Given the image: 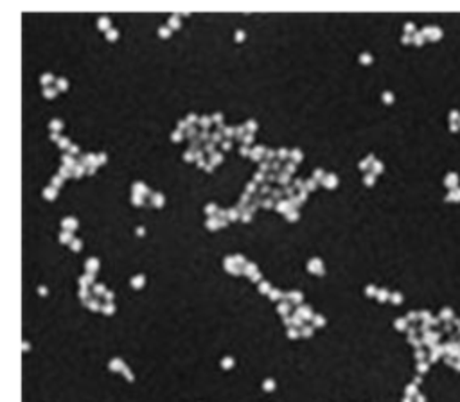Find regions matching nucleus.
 Returning <instances> with one entry per match:
<instances>
[{"label": "nucleus", "mask_w": 460, "mask_h": 402, "mask_svg": "<svg viewBox=\"0 0 460 402\" xmlns=\"http://www.w3.org/2000/svg\"><path fill=\"white\" fill-rule=\"evenodd\" d=\"M245 129H247V126H238V127H236V135H238V139H239V141H243V133H245Z\"/></svg>", "instance_id": "9b49d317"}, {"label": "nucleus", "mask_w": 460, "mask_h": 402, "mask_svg": "<svg viewBox=\"0 0 460 402\" xmlns=\"http://www.w3.org/2000/svg\"><path fill=\"white\" fill-rule=\"evenodd\" d=\"M171 139H173V141H177V143H179V141H180V139H182V131H175V133H173V135H171Z\"/></svg>", "instance_id": "5701e85b"}, {"label": "nucleus", "mask_w": 460, "mask_h": 402, "mask_svg": "<svg viewBox=\"0 0 460 402\" xmlns=\"http://www.w3.org/2000/svg\"><path fill=\"white\" fill-rule=\"evenodd\" d=\"M53 141H58V143L62 141V139H60V135H58V133H53Z\"/></svg>", "instance_id": "a18cd8bd"}, {"label": "nucleus", "mask_w": 460, "mask_h": 402, "mask_svg": "<svg viewBox=\"0 0 460 402\" xmlns=\"http://www.w3.org/2000/svg\"><path fill=\"white\" fill-rule=\"evenodd\" d=\"M255 127H257V124H255L254 120H250V122L247 124V129H250V131H255Z\"/></svg>", "instance_id": "cd10ccee"}, {"label": "nucleus", "mask_w": 460, "mask_h": 402, "mask_svg": "<svg viewBox=\"0 0 460 402\" xmlns=\"http://www.w3.org/2000/svg\"><path fill=\"white\" fill-rule=\"evenodd\" d=\"M305 189H317V182H315V180L305 182Z\"/></svg>", "instance_id": "4be33fe9"}, {"label": "nucleus", "mask_w": 460, "mask_h": 402, "mask_svg": "<svg viewBox=\"0 0 460 402\" xmlns=\"http://www.w3.org/2000/svg\"><path fill=\"white\" fill-rule=\"evenodd\" d=\"M198 139H200V141H204V144H205V143H209V139H211L209 129H202V131H200V135H198Z\"/></svg>", "instance_id": "0eeeda50"}, {"label": "nucleus", "mask_w": 460, "mask_h": 402, "mask_svg": "<svg viewBox=\"0 0 460 402\" xmlns=\"http://www.w3.org/2000/svg\"><path fill=\"white\" fill-rule=\"evenodd\" d=\"M289 155H291V153H288L286 150H280V152L277 153V160H288Z\"/></svg>", "instance_id": "f8f14e48"}, {"label": "nucleus", "mask_w": 460, "mask_h": 402, "mask_svg": "<svg viewBox=\"0 0 460 402\" xmlns=\"http://www.w3.org/2000/svg\"><path fill=\"white\" fill-rule=\"evenodd\" d=\"M53 184H54V185H62V178H60V176H54V178H53Z\"/></svg>", "instance_id": "a19ab883"}, {"label": "nucleus", "mask_w": 460, "mask_h": 402, "mask_svg": "<svg viewBox=\"0 0 460 402\" xmlns=\"http://www.w3.org/2000/svg\"><path fill=\"white\" fill-rule=\"evenodd\" d=\"M69 152H71V155H78V153H79V148H78V146H71Z\"/></svg>", "instance_id": "2f4dec72"}, {"label": "nucleus", "mask_w": 460, "mask_h": 402, "mask_svg": "<svg viewBox=\"0 0 460 402\" xmlns=\"http://www.w3.org/2000/svg\"><path fill=\"white\" fill-rule=\"evenodd\" d=\"M223 162V155L222 153H213L211 155V164L214 166V164H222Z\"/></svg>", "instance_id": "423d86ee"}, {"label": "nucleus", "mask_w": 460, "mask_h": 402, "mask_svg": "<svg viewBox=\"0 0 460 402\" xmlns=\"http://www.w3.org/2000/svg\"><path fill=\"white\" fill-rule=\"evenodd\" d=\"M211 117H202L198 122H200V126H202V129H209V126H211Z\"/></svg>", "instance_id": "6e6552de"}, {"label": "nucleus", "mask_w": 460, "mask_h": 402, "mask_svg": "<svg viewBox=\"0 0 460 402\" xmlns=\"http://www.w3.org/2000/svg\"><path fill=\"white\" fill-rule=\"evenodd\" d=\"M56 85H60V90H65V88H67V81H65V79H58Z\"/></svg>", "instance_id": "bb28decb"}, {"label": "nucleus", "mask_w": 460, "mask_h": 402, "mask_svg": "<svg viewBox=\"0 0 460 402\" xmlns=\"http://www.w3.org/2000/svg\"><path fill=\"white\" fill-rule=\"evenodd\" d=\"M284 193L291 196V194H293V187H291V185H286V187H284Z\"/></svg>", "instance_id": "58836bf2"}, {"label": "nucleus", "mask_w": 460, "mask_h": 402, "mask_svg": "<svg viewBox=\"0 0 460 402\" xmlns=\"http://www.w3.org/2000/svg\"><path fill=\"white\" fill-rule=\"evenodd\" d=\"M85 169H87L85 166H78L76 169H72V173H74V176H78V178H79V176L85 173Z\"/></svg>", "instance_id": "4468645a"}, {"label": "nucleus", "mask_w": 460, "mask_h": 402, "mask_svg": "<svg viewBox=\"0 0 460 402\" xmlns=\"http://www.w3.org/2000/svg\"><path fill=\"white\" fill-rule=\"evenodd\" d=\"M63 166H67V168L74 169V166H76V160H74V157H72V155H65V157H63Z\"/></svg>", "instance_id": "7ed1b4c3"}, {"label": "nucleus", "mask_w": 460, "mask_h": 402, "mask_svg": "<svg viewBox=\"0 0 460 402\" xmlns=\"http://www.w3.org/2000/svg\"><path fill=\"white\" fill-rule=\"evenodd\" d=\"M289 159L293 160V162H300L302 160V153L298 152V150H295V152H291V155H289Z\"/></svg>", "instance_id": "9d476101"}, {"label": "nucleus", "mask_w": 460, "mask_h": 402, "mask_svg": "<svg viewBox=\"0 0 460 402\" xmlns=\"http://www.w3.org/2000/svg\"><path fill=\"white\" fill-rule=\"evenodd\" d=\"M239 152H241V155H243V157H245V155H248V148H247V146H243Z\"/></svg>", "instance_id": "79ce46f5"}, {"label": "nucleus", "mask_w": 460, "mask_h": 402, "mask_svg": "<svg viewBox=\"0 0 460 402\" xmlns=\"http://www.w3.org/2000/svg\"><path fill=\"white\" fill-rule=\"evenodd\" d=\"M232 148V141H223V150H230Z\"/></svg>", "instance_id": "f704fd0d"}, {"label": "nucleus", "mask_w": 460, "mask_h": 402, "mask_svg": "<svg viewBox=\"0 0 460 402\" xmlns=\"http://www.w3.org/2000/svg\"><path fill=\"white\" fill-rule=\"evenodd\" d=\"M161 35H163V37H168V35H170V31H168V28H163V31H161Z\"/></svg>", "instance_id": "37998d69"}, {"label": "nucleus", "mask_w": 460, "mask_h": 402, "mask_svg": "<svg viewBox=\"0 0 460 402\" xmlns=\"http://www.w3.org/2000/svg\"><path fill=\"white\" fill-rule=\"evenodd\" d=\"M184 159H186L188 162H191V160H195L197 157H195V153H193V152H186V153H184Z\"/></svg>", "instance_id": "412c9836"}, {"label": "nucleus", "mask_w": 460, "mask_h": 402, "mask_svg": "<svg viewBox=\"0 0 460 402\" xmlns=\"http://www.w3.org/2000/svg\"><path fill=\"white\" fill-rule=\"evenodd\" d=\"M60 173H62V176H65V178H67V176H71V175H72V169H71V168H67V166H63V168L60 169Z\"/></svg>", "instance_id": "a211bd4d"}, {"label": "nucleus", "mask_w": 460, "mask_h": 402, "mask_svg": "<svg viewBox=\"0 0 460 402\" xmlns=\"http://www.w3.org/2000/svg\"><path fill=\"white\" fill-rule=\"evenodd\" d=\"M273 203H272V200H264V207H272Z\"/></svg>", "instance_id": "49530a36"}, {"label": "nucleus", "mask_w": 460, "mask_h": 402, "mask_svg": "<svg viewBox=\"0 0 460 402\" xmlns=\"http://www.w3.org/2000/svg\"><path fill=\"white\" fill-rule=\"evenodd\" d=\"M261 193H263V194H268V193H272L270 185H268V184H263V185H261Z\"/></svg>", "instance_id": "a878e982"}, {"label": "nucleus", "mask_w": 460, "mask_h": 402, "mask_svg": "<svg viewBox=\"0 0 460 402\" xmlns=\"http://www.w3.org/2000/svg\"><path fill=\"white\" fill-rule=\"evenodd\" d=\"M324 182H326V185L333 187V185L337 184V176H335V175H331V176H326V180H324Z\"/></svg>", "instance_id": "2eb2a0df"}, {"label": "nucleus", "mask_w": 460, "mask_h": 402, "mask_svg": "<svg viewBox=\"0 0 460 402\" xmlns=\"http://www.w3.org/2000/svg\"><path fill=\"white\" fill-rule=\"evenodd\" d=\"M284 171L288 173V175H291V173H295V162H288L286 166H284Z\"/></svg>", "instance_id": "ddd939ff"}, {"label": "nucleus", "mask_w": 460, "mask_h": 402, "mask_svg": "<svg viewBox=\"0 0 460 402\" xmlns=\"http://www.w3.org/2000/svg\"><path fill=\"white\" fill-rule=\"evenodd\" d=\"M252 143H254V137H252V135L243 137V144H245V146H248V144H252Z\"/></svg>", "instance_id": "b1692460"}, {"label": "nucleus", "mask_w": 460, "mask_h": 402, "mask_svg": "<svg viewBox=\"0 0 460 402\" xmlns=\"http://www.w3.org/2000/svg\"><path fill=\"white\" fill-rule=\"evenodd\" d=\"M280 194H282L280 189H273V191H272V196H273V198H280Z\"/></svg>", "instance_id": "72a5a7b5"}, {"label": "nucleus", "mask_w": 460, "mask_h": 402, "mask_svg": "<svg viewBox=\"0 0 460 402\" xmlns=\"http://www.w3.org/2000/svg\"><path fill=\"white\" fill-rule=\"evenodd\" d=\"M204 152H205V153H211V155H213V153H216V144H214L213 141L205 143V144H204Z\"/></svg>", "instance_id": "20e7f679"}, {"label": "nucleus", "mask_w": 460, "mask_h": 402, "mask_svg": "<svg viewBox=\"0 0 460 402\" xmlns=\"http://www.w3.org/2000/svg\"><path fill=\"white\" fill-rule=\"evenodd\" d=\"M247 191H248V193H254V191H255V184H254V182H250V184L247 185Z\"/></svg>", "instance_id": "e433bc0d"}, {"label": "nucleus", "mask_w": 460, "mask_h": 402, "mask_svg": "<svg viewBox=\"0 0 460 402\" xmlns=\"http://www.w3.org/2000/svg\"><path fill=\"white\" fill-rule=\"evenodd\" d=\"M266 180L275 182V180H279V175H266Z\"/></svg>", "instance_id": "473e14b6"}, {"label": "nucleus", "mask_w": 460, "mask_h": 402, "mask_svg": "<svg viewBox=\"0 0 460 402\" xmlns=\"http://www.w3.org/2000/svg\"><path fill=\"white\" fill-rule=\"evenodd\" d=\"M51 79H53V78H51L49 74H47V76H42V83H44V85H47Z\"/></svg>", "instance_id": "4c0bfd02"}, {"label": "nucleus", "mask_w": 460, "mask_h": 402, "mask_svg": "<svg viewBox=\"0 0 460 402\" xmlns=\"http://www.w3.org/2000/svg\"><path fill=\"white\" fill-rule=\"evenodd\" d=\"M188 122H189V124L197 122V115H195V113H189V115H188Z\"/></svg>", "instance_id": "7c9ffc66"}, {"label": "nucleus", "mask_w": 460, "mask_h": 402, "mask_svg": "<svg viewBox=\"0 0 460 402\" xmlns=\"http://www.w3.org/2000/svg\"><path fill=\"white\" fill-rule=\"evenodd\" d=\"M197 135H200V133H198V129H197V126L195 124H191L189 127H188V131H186V137H189L191 141L197 137Z\"/></svg>", "instance_id": "f257e3e1"}, {"label": "nucleus", "mask_w": 460, "mask_h": 402, "mask_svg": "<svg viewBox=\"0 0 460 402\" xmlns=\"http://www.w3.org/2000/svg\"><path fill=\"white\" fill-rule=\"evenodd\" d=\"M105 162H106V155L105 153L97 155V164H105Z\"/></svg>", "instance_id": "c85d7f7f"}, {"label": "nucleus", "mask_w": 460, "mask_h": 402, "mask_svg": "<svg viewBox=\"0 0 460 402\" xmlns=\"http://www.w3.org/2000/svg\"><path fill=\"white\" fill-rule=\"evenodd\" d=\"M58 146H60V148H63V150H65V148H71V144H69V139H62Z\"/></svg>", "instance_id": "393cba45"}, {"label": "nucleus", "mask_w": 460, "mask_h": 402, "mask_svg": "<svg viewBox=\"0 0 460 402\" xmlns=\"http://www.w3.org/2000/svg\"><path fill=\"white\" fill-rule=\"evenodd\" d=\"M213 120H214V122H218V126H220V127L223 126V124H222V120H223V115H222V113H214Z\"/></svg>", "instance_id": "aec40b11"}, {"label": "nucleus", "mask_w": 460, "mask_h": 402, "mask_svg": "<svg viewBox=\"0 0 460 402\" xmlns=\"http://www.w3.org/2000/svg\"><path fill=\"white\" fill-rule=\"evenodd\" d=\"M117 37H119V35H117V31H110V33H108V38H110V40L117 38Z\"/></svg>", "instance_id": "ea45409f"}, {"label": "nucleus", "mask_w": 460, "mask_h": 402, "mask_svg": "<svg viewBox=\"0 0 460 402\" xmlns=\"http://www.w3.org/2000/svg\"><path fill=\"white\" fill-rule=\"evenodd\" d=\"M62 126H63V124H62V120H53V122H51V127H53V131H54V133H56V131H60V127H62Z\"/></svg>", "instance_id": "f3484780"}, {"label": "nucleus", "mask_w": 460, "mask_h": 402, "mask_svg": "<svg viewBox=\"0 0 460 402\" xmlns=\"http://www.w3.org/2000/svg\"><path fill=\"white\" fill-rule=\"evenodd\" d=\"M108 26H110V21H108V19H99V28H103L105 31H108Z\"/></svg>", "instance_id": "dca6fc26"}, {"label": "nucleus", "mask_w": 460, "mask_h": 402, "mask_svg": "<svg viewBox=\"0 0 460 402\" xmlns=\"http://www.w3.org/2000/svg\"><path fill=\"white\" fill-rule=\"evenodd\" d=\"M200 148H204V143H202L200 139H193V141L189 143V150H191V152L197 153V152H200Z\"/></svg>", "instance_id": "f03ea898"}, {"label": "nucleus", "mask_w": 460, "mask_h": 402, "mask_svg": "<svg viewBox=\"0 0 460 402\" xmlns=\"http://www.w3.org/2000/svg\"><path fill=\"white\" fill-rule=\"evenodd\" d=\"M288 182H289V175H288L286 171H280V173H279V184H282V185L286 187Z\"/></svg>", "instance_id": "39448f33"}, {"label": "nucleus", "mask_w": 460, "mask_h": 402, "mask_svg": "<svg viewBox=\"0 0 460 402\" xmlns=\"http://www.w3.org/2000/svg\"><path fill=\"white\" fill-rule=\"evenodd\" d=\"M314 173H315V178H322V176H324V171H322V169H315Z\"/></svg>", "instance_id": "c9c22d12"}, {"label": "nucleus", "mask_w": 460, "mask_h": 402, "mask_svg": "<svg viewBox=\"0 0 460 402\" xmlns=\"http://www.w3.org/2000/svg\"><path fill=\"white\" fill-rule=\"evenodd\" d=\"M170 24H171V26H173V28H179V24H180V22H179V19H177V17H171V21H170Z\"/></svg>", "instance_id": "c756f323"}, {"label": "nucleus", "mask_w": 460, "mask_h": 402, "mask_svg": "<svg viewBox=\"0 0 460 402\" xmlns=\"http://www.w3.org/2000/svg\"><path fill=\"white\" fill-rule=\"evenodd\" d=\"M222 139H223V133H222V131H216V133H213V135H211V141H213L214 144H218Z\"/></svg>", "instance_id": "1a4fd4ad"}, {"label": "nucleus", "mask_w": 460, "mask_h": 402, "mask_svg": "<svg viewBox=\"0 0 460 402\" xmlns=\"http://www.w3.org/2000/svg\"><path fill=\"white\" fill-rule=\"evenodd\" d=\"M264 178H266V175H264L261 169H259V171L255 173V176H254V180H255V182H263Z\"/></svg>", "instance_id": "6ab92c4d"}, {"label": "nucleus", "mask_w": 460, "mask_h": 402, "mask_svg": "<svg viewBox=\"0 0 460 402\" xmlns=\"http://www.w3.org/2000/svg\"><path fill=\"white\" fill-rule=\"evenodd\" d=\"M46 95H49V97H53V95H54V90H51V88H47V90H46Z\"/></svg>", "instance_id": "c03bdc74"}]
</instances>
